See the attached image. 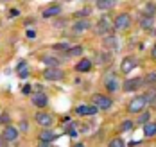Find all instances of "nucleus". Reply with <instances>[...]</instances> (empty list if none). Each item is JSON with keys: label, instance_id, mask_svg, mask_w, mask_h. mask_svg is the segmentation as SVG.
Listing matches in <instances>:
<instances>
[{"label": "nucleus", "instance_id": "obj_11", "mask_svg": "<svg viewBox=\"0 0 156 147\" xmlns=\"http://www.w3.org/2000/svg\"><path fill=\"white\" fill-rule=\"evenodd\" d=\"M102 43H104V47L108 50H111V52H117V50H119V40H117L115 34L104 36V38H102Z\"/></svg>", "mask_w": 156, "mask_h": 147}, {"label": "nucleus", "instance_id": "obj_1", "mask_svg": "<svg viewBox=\"0 0 156 147\" xmlns=\"http://www.w3.org/2000/svg\"><path fill=\"white\" fill-rule=\"evenodd\" d=\"M92 106H95L97 110H109L113 106V100L104 93H94L92 95Z\"/></svg>", "mask_w": 156, "mask_h": 147}, {"label": "nucleus", "instance_id": "obj_5", "mask_svg": "<svg viewBox=\"0 0 156 147\" xmlns=\"http://www.w3.org/2000/svg\"><path fill=\"white\" fill-rule=\"evenodd\" d=\"M43 79H47V81H61V79H65V72L61 68H45L43 70Z\"/></svg>", "mask_w": 156, "mask_h": 147}, {"label": "nucleus", "instance_id": "obj_32", "mask_svg": "<svg viewBox=\"0 0 156 147\" xmlns=\"http://www.w3.org/2000/svg\"><path fill=\"white\" fill-rule=\"evenodd\" d=\"M90 13H92V9H90V7H83V9H81V11H77V13H76V16L77 18H81V16H88V15H90Z\"/></svg>", "mask_w": 156, "mask_h": 147}, {"label": "nucleus", "instance_id": "obj_24", "mask_svg": "<svg viewBox=\"0 0 156 147\" xmlns=\"http://www.w3.org/2000/svg\"><path fill=\"white\" fill-rule=\"evenodd\" d=\"M144 135H145L147 138L154 136V135H156V124H154V122H147V124L144 126Z\"/></svg>", "mask_w": 156, "mask_h": 147}, {"label": "nucleus", "instance_id": "obj_35", "mask_svg": "<svg viewBox=\"0 0 156 147\" xmlns=\"http://www.w3.org/2000/svg\"><path fill=\"white\" fill-rule=\"evenodd\" d=\"M22 93H23V95H29V93H32V86H31V84H25V86L22 88Z\"/></svg>", "mask_w": 156, "mask_h": 147}, {"label": "nucleus", "instance_id": "obj_12", "mask_svg": "<svg viewBox=\"0 0 156 147\" xmlns=\"http://www.w3.org/2000/svg\"><path fill=\"white\" fill-rule=\"evenodd\" d=\"M120 82L117 79V74H113V75H108L106 77V90H108L109 93H115V92H119L120 90Z\"/></svg>", "mask_w": 156, "mask_h": 147}, {"label": "nucleus", "instance_id": "obj_17", "mask_svg": "<svg viewBox=\"0 0 156 147\" xmlns=\"http://www.w3.org/2000/svg\"><path fill=\"white\" fill-rule=\"evenodd\" d=\"M41 63H45L47 68H59L61 59H59V58H54V56H43V58H41Z\"/></svg>", "mask_w": 156, "mask_h": 147}, {"label": "nucleus", "instance_id": "obj_38", "mask_svg": "<svg viewBox=\"0 0 156 147\" xmlns=\"http://www.w3.org/2000/svg\"><path fill=\"white\" fill-rule=\"evenodd\" d=\"M151 58H153V59H156V43L153 45V49H151Z\"/></svg>", "mask_w": 156, "mask_h": 147}, {"label": "nucleus", "instance_id": "obj_27", "mask_svg": "<svg viewBox=\"0 0 156 147\" xmlns=\"http://www.w3.org/2000/svg\"><path fill=\"white\" fill-rule=\"evenodd\" d=\"M154 82H156V72H149L144 77V86H149V84H154Z\"/></svg>", "mask_w": 156, "mask_h": 147}, {"label": "nucleus", "instance_id": "obj_29", "mask_svg": "<svg viewBox=\"0 0 156 147\" xmlns=\"http://www.w3.org/2000/svg\"><path fill=\"white\" fill-rule=\"evenodd\" d=\"M108 147H126V144H124V140L122 138H113V140H109V144H108Z\"/></svg>", "mask_w": 156, "mask_h": 147}, {"label": "nucleus", "instance_id": "obj_20", "mask_svg": "<svg viewBox=\"0 0 156 147\" xmlns=\"http://www.w3.org/2000/svg\"><path fill=\"white\" fill-rule=\"evenodd\" d=\"M142 97H144V100H145V104H153V102L156 100V88L154 86H151L147 92H144Z\"/></svg>", "mask_w": 156, "mask_h": 147}, {"label": "nucleus", "instance_id": "obj_21", "mask_svg": "<svg viewBox=\"0 0 156 147\" xmlns=\"http://www.w3.org/2000/svg\"><path fill=\"white\" fill-rule=\"evenodd\" d=\"M16 70H18V74H20L22 79H27V77H29V66H27V61H20L18 66H16Z\"/></svg>", "mask_w": 156, "mask_h": 147}, {"label": "nucleus", "instance_id": "obj_23", "mask_svg": "<svg viewBox=\"0 0 156 147\" xmlns=\"http://www.w3.org/2000/svg\"><path fill=\"white\" fill-rule=\"evenodd\" d=\"M95 5H97L99 9H111V7L117 5V2H115V0H97Z\"/></svg>", "mask_w": 156, "mask_h": 147}, {"label": "nucleus", "instance_id": "obj_14", "mask_svg": "<svg viewBox=\"0 0 156 147\" xmlns=\"http://www.w3.org/2000/svg\"><path fill=\"white\" fill-rule=\"evenodd\" d=\"M2 138L5 142H15L16 138H18V129H16L15 126H5V129L2 131Z\"/></svg>", "mask_w": 156, "mask_h": 147}, {"label": "nucleus", "instance_id": "obj_22", "mask_svg": "<svg viewBox=\"0 0 156 147\" xmlns=\"http://www.w3.org/2000/svg\"><path fill=\"white\" fill-rule=\"evenodd\" d=\"M156 13V4L154 2H145L144 4V16H151Z\"/></svg>", "mask_w": 156, "mask_h": 147}, {"label": "nucleus", "instance_id": "obj_18", "mask_svg": "<svg viewBox=\"0 0 156 147\" xmlns=\"http://www.w3.org/2000/svg\"><path fill=\"white\" fill-rule=\"evenodd\" d=\"M92 66H94V61L86 58V59H81L79 63H76V70L77 72H90Z\"/></svg>", "mask_w": 156, "mask_h": 147}, {"label": "nucleus", "instance_id": "obj_39", "mask_svg": "<svg viewBox=\"0 0 156 147\" xmlns=\"http://www.w3.org/2000/svg\"><path fill=\"white\" fill-rule=\"evenodd\" d=\"M20 128H22V129L25 131V129H27V122H25V120H22V124H20Z\"/></svg>", "mask_w": 156, "mask_h": 147}, {"label": "nucleus", "instance_id": "obj_30", "mask_svg": "<svg viewBox=\"0 0 156 147\" xmlns=\"http://www.w3.org/2000/svg\"><path fill=\"white\" fill-rule=\"evenodd\" d=\"M133 126H135L133 120H124V122L120 124V131H131L133 129Z\"/></svg>", "mask_w": 156, "mask_h": 147}, {"label": "nucleus", "instance_id": "obj_2", "mask_svg": "<svg viewBox=\"0 0 156 147\" xmlns=\"http://www.w3.org/2000/svg\"><path fill=\"white\" fill-rule=\"evenodd\" d=\"M147 104H145V100H144V97L142 95H136V97H133L129 102H127V111L129 113H142L144 111V108H145Z\"/></svg>", "mask_w": 156, "mask_h": 147}, {"label": "nucleus", "instance_id": "obj_41", "mask_svg": "<svg viewBox=\"0 0 156 147\" xmlns=\"http://www.w3.org/2000/svg\"><path fill=\"white\" fill-rule=\"evenodd\" d=\"M38 147H52V145H50V144H47V142H41Z\"/></svg>", "mask_w": 156, "mask_h": 147}, {"label": "nucleus", "instance_id": "obj_4", "mask_svg": "<svg viewBox=\"0 0 156 147\" xmlns=\"http://www.w3.org/2000/svg\"><path fill=\"white\" fill-rule=\"evenodd\" d=\"M144 86V77H129L122 82V90L124 92H135Z\"/></svg>", "mask_w": 156, "mask_h": 147}, {"label": "nucleus", "instance_id": "obj_19", "mask_svg": "<svg viewBox=\"0 0 156 147\" xmlns=\"http://www.w3.org/2000/svg\"><path fill=\"white\" fill-rule=\"evenodd\" d=\"M59 135H56L54 131L50 129H41V133H40V142H47V144H50L54 138H58Z\"/></svg>", "mask_w": 156, "mask_h": 147}, {"label": "nucleus", "instance_id": "obj_33", "mask_svg": "<svg viewBox=\"0 0 156 147\" xmlns=\"http://www.w3.org/2000/svg\"><path fill=\"white\" fill-rule=\"evenodd\" d=\"M66 135H68L70 138H77V136H79V135H77V131L74 129V126H72V128H70V126L66 128Z\"/></svg>", "mask_w": 156, "mask_h": 147}, {"label": "nucleus", "instance_id": "obj_40", "mask_svg": "<svg viewBox=\"0 0 156 147\" xmlns=\"http://www.w3.org/2000/svg\"><path fill=\"white\" fill-rule=\"evenodd\" d=\"M0 147H7V145H5V140L2 138V135H0Z\"/></svg>", "mask_w": 156, "mask_h": 147}, {"label": "nucleus", "instance_id": "obj_16", "mask_svg": "<svg viewBox=\"0 0 156 147\" xmlns=\"http://www.w3.org/2000/svg\"><path fill=\"white\" fill-rule=\"evenodd\" d=\"M95 63L97 65H109L111 63V54L109 52H97L95 54Z\"/></svg>", "mask_w": 156, "mask_h": 147}, {"label": "nucleus", "instance_id": "obj_28", "mask_svg": "<svg viewBox=\"0 0 156 147\" xmlns=\"http://www.w3.org/2000/svg\"><path fill=\"white\" fill-rule=\"evenodd\" d=\"M83 47L81 45H74V47H70V50H68V54L70 56H76V58H79V56H83Z\"/></svg>", "mask_w": 156, "mask_h": 147}, {"label": "nucleus", "instance_id": "obj_9", "mask_svg": "<svg viewBox=\"0 0 156 147\" xmlns=\"http://www.w3.org/2000/svg\"><path fill=\"white\" fill-rule=\"evenodd\" d=\"M31 99H32V104H34L36 108H40V110L45 108L48 104V99L43 92H34V93H31Z\"/></svg>", "mask_w": 156, "mask_h": 147}, {"label": "nucleus", "instance_id": "obj_15", "mask_svg": "<svg viewBox=\"0 0 156 147\" xmlns=\"http://www.w3.org/2000/svg\"><path fill=\"white\" fill-rule=\"evenodd\" d=\"M61 13V5L59 4H52L50 7H47V9H43V18H50V16H58Z\"/></svg>", "mask_w": 156, "mask_h": 147}, {"label": "nucleus", "instance_id": "obj_31", "mask_svg": "<svg viewBox=\"0 0 156 147\" xmlns=\"http://www.w3.org/2000/svg\"><path fill=\"white\" fill-rule=\"evenodd\" d=\"M52 49L56 50V52H65V50H70V45L68 43H56Z\"/></svg>", "mask_w": 156, "mask_h": 147}, {"label": "nucleus", "instance_id": "obj_8", "mask_svg": "<svg viewBox=\"0 0 156 147\" xmlns=\"http://www.w3.org/2000/svg\"><path fill=\"white\" fill-rule=\"evenodd\" d=\"M90 29V22L86 20V18H81V20H77L74 25H72V34H76V36H79V34L86 33Z\"/></svg>", "mask_w": 156, "mask_h": 147}, {"label": "nucleus", "instance_id": "obj_37", "mask_svg": "<svg viewBox=\"0 0 156 147\" xmlns=\"http://www.w3.org/2000/svg\"><path fill=\"white\" fill-rule=\"evenodd\" d=\"M18 15H20L18 9H11V11H9V16H18Z\"/></svg>", "mask_w": 156, "mask_h": 147}, {"label": "nucleus", "instance_id": "obj_13", "mask_svg": "<svg viewBox=\"0 0 156 147\" xmlns=\"http://www.w3.org/2000/svg\"><path fill=\"white\" fill-rule=\"evenodd\" d=\"M97 108L95 106H92V104H79L77 108H76V113L77 115H86V117H92V115H97Z\"/></svg>", "mask_w": 156, "mask_h": 147}, {"label": "nucleus", "instance_id": "obj_6", "mask_svg": "<svg viewBox=\"0 0 156 147\" xmlns=\"http://www.w3.org/2000/svg\"><path fill=\"white\" fill-rule=\"evenodd\" d=\"M129 23H131V16H129V13H120L119 16L115 18V22H113V29L122 31V29H127V27H129Z\"/></svg>", "mask_w": 156, "mask_h": 147}, {"label": "nucleus", "instance_id": "obj_42", "mask_svg": "<svg viewBox=\"0 0 156 147\" xmlns=\"http://www.w3.org/2000/svg\"><path fill=\"white\" fill-rule=\"evenodd\" d=\"M74 147H86V145H84V144H76Z\"/></svg>", "mask_w": 156, "mask_h": 147}, {"label": "nucleus", "instance_id": "obj_26", "mask_svg": "<svg viewBox=\"0 0 156 147\" xmlns=\"http://www.w3.org/2000/svg\"><path fill=\"white\" fill-rule=\"evenodd\" d=\"M136 122H138L140 126H145L147 122H151V113H149V111H142L140 117L136 118Z\"/></svg>", "mask_w": 156, "mask_h": 147}, {"label": "nucleus", "instance_id": "obj_10", "mask_svg": "<svg viewBox=\"0 0 156 147\" xmlns=\"http://www.w3.org/2000/svg\"><path fill=\"white\" fill-rule=\"evenodd\" d=\"M113 29V23H109V18H101L97 23V34L99 36H108V33Z\"/></svg>", "mask_w": 156, "mask_h": 147}, {"label": "nucleus", "instance_id": "obj_36", "mask_svg": "<svg viewBox=\"0 0 156 147\" xmlns=\"http://www.w3.org/2000/svg\"><path fill=\"white\" fill-rule=\"evenodd\" d=\"M25 36H27L29 40H34V38H36V33H34V31H27V33H25Z\"/></svg>", "mask_w": 156, "mask_h": 147}, {"label": "nucleus", "instance_id": "obj_34", "mask_svg": "<svg viewBox=\"0 0 156 147\" xmlns=\"http://www.w3.org/2000/svg\"><path fill=\"white\" fill-rule=\"evenodd\" d=\"M9 120H11V118H9V115H7V113H2V115H0V122H2V124L9 126Z\"/></svg>", "mask_w": 156, "mask_h": 147}, {"label": "nucleus", "instance_id": "obj_7", "mask_svg": "<svg viewBox=\"0 0 156 147\" xmlns=\"http://www.w3.org/2000/svg\"><path fill=\"white\" fill-rule=\"evenodd\" d=\"M34 118H36L38 126H41L43 129H48V128L52 126V122H54V120H52V117H50L48 113H45V111H38Z\"/></svg>", "mask_w": 156, "mask_h": 147}, {"label": "nucleus", "instance_id": "obj_3", "mask_svg": "<svg viewBox=\"0 0 156 147\" xmlns=\"http://www.w3.org/2000/svg\"><path fill=\"white\" fill-rule=\"evenodd\" d=\"M136 66H138V59L135 56H126L124 59H122V63H120V72L126 74V75H129Z\"/></svg>", "mask_w": 156, "mask_h": 147}, {"label": "nucleus", "instance_id": "obj_25", "mask_svg": "<svg viewBox=\"0 0 156 147\" xmlns=\"http://www.w3.org/2000/svg\"><path fill=\"white\" fill-rule=\"evenodd\" d=\"M153 25H154V18L142 16V20H140V27H142V29H151Z\"/></svg>", "mask_w": 156, "mask_h": 147}]
</instances>
